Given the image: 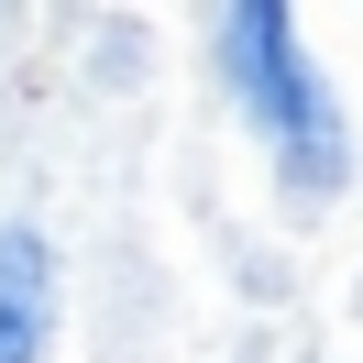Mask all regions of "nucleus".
<instances>
[{
	"instance_id": "1",
	"label": "nucleus",
	"mask_w": 363,
	"mask_h": 363,
	"mask_svg": "<svg viewBox=\"0 0 363 363\" xmlns=\"http://www.w3.org/2000/svg\"><path fill=\"white\" fill-rule=\"evenodd\" d=\"M220 67H231V99L253 111V133L275 143L286 187H341V111L319 89V67L297 55V11L286 0L220 11Z\"/></svg>"
},
{
	"instance_id": "2",
	"label": "nucleus",
	"mask_w": 363,
	"mask_h": 363,
	"mask_svg": "<svg viewBox=\"0 0 363 363\" xmlns=\"http://www.w3.org/2000/svg\"><path fill=\"white\" fill-rule=\"evenodd\" d=\"M45 330H55V253L45 231L0 220V363H45Z\"/></svg>"
}]
</instances>
